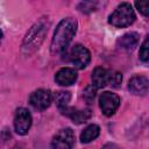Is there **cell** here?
<instances>
[{
    "label": "cell",
    "instance_id": "6da1fadb",
    "mask_svg": "<svg viewBox=\"0 0 149 149\" xmlns=\"http://www.w3.org/2000/svg\"><path fill=\"white\" fill-rule=\"evenodd\" d=\"M78 23L73 17H65L57 24L51 40L50 51L52 55L63 54L77 33Z\"/></svg>",
    "mask_w": 149,
    "mask_h": 149
},
{
    "label": "cell",
    "instance_id": "7a4b0ae2",
    "mask_svg": "<svg viewBox=\"0 0 149 149\" xmlns=\"http://www.w3.org/2000/svg\"><path fill=\"white\" fill-rule=\"evenodd\" d=\"M50 27V21L47 16H43L41 19H38L31 27L30 29L27 31L22 45H21V52L23 56L29 57L31 55H34L40 47L42 45L47 34H48V29Z\"/></svg>",
    "mask_w": 149,
    "mask_h": 149
},
{
    "label": "cell",
    "instance_id": "3957f363",
    "mask_svg": "<svg viewBox=\"0 0 149 149\" xmlns=\"http://www.w3.org/2000/svg\"><path fill=\"white\" fill-rule=\"evenodd\" d=\"M135 21V13L129 2L120 3L108 17V23L115 28H126Z\"/></svg>",
    "mask_w": 149,
    "mask_h": 149
},
{
    "label": "cell",
    "instance_id": "277c9868",
    "mask_svg": "<svg viewBox=\"0 0 149 149\" xmlns=\"http://www.w3.org/2000/svg\"><path fill=\"white\" fill-rule=\"evenodd\" d=\"M120 97L113 92L105 91L99 97V106L104 115L112 116L120 106Z\"/></svg>",
    "mask_w": 149,
    "mask_h": 149
},
{
    "label": "cell",
    "instance_id": "5b68a950",
    "mask_svg": "<svg viewBox=\"0 0 149 149\" xmlns=\"http://www.w3.org/2000/svg\"><path fill=\"white\" fill-rule=\"evenodd\" d=\"M74 140V133L71 128H62L54 135L51 149H72Z\"/></svg>",
    "mask_w": 149,
    "mask_h": 149
},
{
    "label": "cell",
    "instance_id": "8992f818",
    "mask_svg": "<svg viewBox=\"0 0 149 149\" xmlns=\"http://www.w3.org/2000/svg\"><path fill=\"white\" fill-rule=\"evenodd\" d=\"M70 61L76 69H85L91 62V54L87 48L81 44H74L70 51Z\"/></svg>",
    "mask_w": 149,
    "mask_h": 149
},
{
    "label": "cell",
    "instance_id": "52a82bcc",
    "mask_svg": "<svg viewBox=\"0 0 149 149\" xmlns=\"http://www.w3.org/2000/svg\"><path fill=\"white\" fill-rule=\"evenodd\" d=\"M54 100V94L49 90L40 88L34 91L29 95V104L37 111H44L47 109Z\"/></svg>",
    "mask_w": 149,
    "mask_h": 149
},
{
    "label": "cell",
    "instance_id": "ba28073f",
    "mask_svg": "<svg viewBox=\"0 0 149 149\" xmlns=\"http://www.w3.org/2000/svg\"><path fill=\"white\" fill-rule=\"evenodd\" d=\"M33 123L31 114L27 108L20 107L16 109L14 115V129L19 135H26L28 134L30 127Z\"/></svg>",
    "mask_w": 149,
    "mask_h": 149
},
{
    "label": "cell",
    "instance_id": "9c48e42d",
    "mask_svg": "<svg viewBox=\"0 0 149 149\" xmlns=\"http://www.w3.org/2000/svg\"><path fill=\"white\" fill-rule=\"evenodd\" d=\"M149 87V80L146 76L136 74L128 81V91L134 95H146Z\"/></svg>",
    "mask_w": 149,
    "mask_h": 149
},
{
    "label": "cell",
    "instance_id": "30bf717a",
    "mask_svg": "<svg viewBox=\"0 0 149 149\" xmlns=\"http://www.w3.org/2000/svg\"><path fill=\"white\" fill-rule=\"evenodd\" d=\"M61 113L68 118L71 119V121L76 125H80L86 122L90 118H91V111L90 109H77L73 107H65L59 109Z\"/></svg>",
    "mask_w": 149,
    "mask_h": 149
},
{
    "label": "cell",
    "instance_id": "8fae6325",
    "mask_svg": "<svg viewBox=\"0 0 149 149\" xmlns=\"http://www.w3.org/2000/svg\"><path fill=\"white\" fill-rule=\"evenodd\" d=\"M77 72L72 68H62L55 74V81L61 86H70L77 80Z\"/></svg>",
    "mask_w": 149,
    "mask_h": 149
},
{
    "label": "cell",
    "instance_id": "7c38bea8",
    "mask_svg": "<svg viewBox=\"0 0 149 149\" xmlns=\"http://www.w3.org/2000/svg\"><path fill=\"white\" fill-rule=\"evenodd\" d=\"M139 42H140V35L137 33L130 31V33H127V34L122 35L121 37H119L116 41V45L121 50L133 51L137 47Z\"/></svg>",
    "mask_w": 149,
    "mask_h": 149
},
{
    "label": "cell",
    "instance_id": "4fadbf2b",
    "mask_svg": "<svg viewBox=\"0 0 149 149\" xmlns=\"http://www.w3.org/2000/svg\"><path fill=\"white\" fill-rule=\"evenodd\" d=\"M109 76H111V70H107L105 68H95L92 71V85L98 90L107 86L109 84Z\"/></svg>",
    "mask_w": 149,
    "mask_h": 149
},
{
    "label": "cell",
    "instance_id": "5bb4252c",
    "mask_svg": "<svg viewBox=\"0 0 149 149\" xmlns=\"http://www.w3.org/2000/svg\"><path fill=\"white\" fill-rule=\"evenodd\" d=\"M100 134V127L95 123L88 125L84 130L80 133V142L81 143H90L94 141Z\"/></svg>",
    "mask_w": 149,
    "mask_h": 149
},
{
    "label": "cell",
    "instance_id": "9a60e30c",
    "mask_svg": "<svg viewBox=\"0 0 149 149\" xmlns=\"http://www.w3.org/2000/svg\"><path fill=\"white\" fill-rule=\"evenodd\" d=\"M54 100H55V102L59 109L65 108L69 106V102L71 100V93L68 91L56 92V94H54Z\"/></svg>",
    "mask_w": 149,
    "mask_h": 149
},
{
    "label": "cell",
    "instance_id": "2e32d148",
    "mask_svg": "<svg viewBox=\"0 0 149 149\" xmlns=\"http://www.w3.org/2000/svg\"><path fill=\"white\" fill-rule=\"evenodd\" d=\"M139 56H140V59L143 63H147L148 62V59H149V38L148 37H146V40L141 44Z\"/></svg>",
    "mask_w": 149,
    "mask_h": 149
},
{
    "label": "cell",
    "instance_id": "e0dca14e",
    "mask_svg": "<svg viewBox=\"0 0 149 149\" xmlns=\"http://www.w3.org/2000/svg\"><path fill=\"white\" fill-rule=\"evenodd\" d=\"M95 93H97V88L91 84V85H87L83 92V97H84V100L87 102V104H92L94 98H95Z\"/></svg>",
    "mask_w": 149,
    "mask_h": 149
},
{
    "label": "cell",
    "instance_id": "ac0fdd59",
    "mask_svg": "<svg viewBox=\"0 0 149 149\" xmlns=\"http://www.w3.org/2000/svg\"><path fill=\"white\" fill-rule=\"evenodd\" d=\"M122 83V74L118 71H114V70H111V76H109V84L108 86H112L114 88H118L120 87Z\"/></svg>",
    "mask_w": 149,
    "mask_h": 149
},
{
    "label": "cell",
    "instance_id": "d6986e66",
    "mask_svg": "<svg viewBox=\"0 0 149 149\" xmlns=\"http://www.w3.org/2000/svg\"><path fill=\"white\" fill-rule=\"evenodd\" d=\"M95 8H97V2H92V1H84V2H80L78 5V9L85 14L94 12Z\"/></svg>",
    "mask_w": 149,
    "mask_h": 149
},
{
    "label": "cell",
    "instance_id": "ffe728a7",
    "mask_svg": "<svg viewBox=\"0 0 149 149\" xmlns=\"http://www.w3.org/2000/svg\"><path fill=\"white\" fill-rule=\"evenodd\" d=\"M135 7H136V9H137L143 16H148V14H149V1H148V0L136 1V2H135Z\"/></svg>",
    "mask_w": 149,
    "mask_h": 149
},
{
    "label": "cell",
    "instance_id": "44dd1931",
    "mask_svg": "<svg viewBox=\"0 0 149 149\" xmlns=\"http://www.w3.org/2000/svg\"><path fill=\"white\" fill-rule=\"evenodd\" d=\"M10 137V134L5 129V130H2L1 133H0V148L6 143V141L8 140Z\"/></svg>",
    "mask_w": 149,
    "mask_h": 149
},
{
    "label": "cell",
    "instance_id": "7402d4cb",
    "mask_svg": "<svg viewBox=\"0 0 149 149\" xmlns=\"http://www.w3.org/2000/svg\"><path fill=\"white\" fill-rule=\"evenodd\" d=\"M101 149H122V148L119 147V146L115 144V143H106Z\"/></svg>",
    "mask_w": 149,
    "mask_h": 149
},
{
    "label": "cell",
    "instance_id": "603a6c76",
    "mask_svg": "<svg viewBox=\"0 0 149 149\" xmlns=\"http://www.w3.org/2000/svg\"><path fill=\"white\" fill-rule=\"evenodd\" d=\"M1 40H2V31L0 30V42H1Z\"/></svg>",
    "mask_w": 149,
    "mask_h": 149
},
{
    "label": "cell",
    "instance_id": "cb8c5ba5",
    "mask_svg": "<svg viewBox=\"0 0 149 149\" xmlns=\"http://www.w3.org/2000/svg\"><path fill=\"white\" fill-rule=\"evenodd\" d=\"M14 149H17V148H14Z\"/></svg>",
    "mask_w": 149,
    "mask_h": 149
}]
</instances>
